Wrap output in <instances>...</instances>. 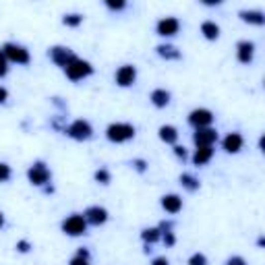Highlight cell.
<instances>
[{
  "label": "cell",
  "instance_id": "cell-10",
  "mask_svg": "<svg viewBox=\"0 0 265 265\" xmlns=\"http://www.w3.org/2000/svg\"><path fill=\"white\" fill-rule=\"evenodd\" d=\"M178 27H180V23L176 17H164L158 23V33L160 35H174V33H178Z\"/></svg>",
  "mask_w": 265,
  "mask_h": 265
},
{
  "label": "cell",
  "instance_id": "cell-32",
  "mask_svg": "<svg viewBox=\"0 0 265 265\" xmlns=\"http://www.w3.org/2000/svg\"><path fill=\"white\" fill-rule=\"evenodd\" d=\"M174 151H176V156H178V158H186V151H184V147H174Z\"/></svg>",
  "mask_w": 265,
  "mask_h": 265
},
{
  "label": "cell",
  "instance_id": "cell-11",
  "mask_svg": "<svg viewBox=\"0 0 265 265\" xmlns=\"http://www.w3.org/2000/svg\"><path fill=\"white\" fill-rule=\"evenodd\" d=\"M50 56H52V60L56 62L58 67H65V69H67L69 62H73L75 58H77V56H75V54L71 52L69 48H52V52H50Z\"/></svg>",
  "mask_w": 265,
  "mask_h": 265
},
{
  "label": "cell",
  "instance_id": "cell-23",
  "mask_svg": "<svg viewBox=\"0 0 265 265\" xmlns=\"http://www.w3.org/2000/svg\"><path fill=\"white\" fill-rule=\"evenodd\" d=\"M180 180H182V184L188 188V191H195V188L199 186V182L193 178L191 174H182V176H180Z\"/></svg>",
  "mask_w": 265,
  "mask_h": 265
},
{
  "label": "cell",
  "instance_id": "cell-8",
  "mask_svg": "<svg viewBox=\"0 0 265 265\" xmlns=\"http://www.w3.org/2000/svg\"><path fill=\"white\" fill-rule=\"evenodd\" d=\"M135 79H137V71H135L133 65H124V67H120V69L116 71V83H118L120 87L133 85Z\"/></svg>",
  "mask_w": 265,
  "mask_h": 265
},
{
  "label": "cell",
  "instance_id": "cell-24",
  "mask_svg": "<svg viewBox=\"0 0 265 265\" xmlns=\"http://www.w3.org/2000/svg\"><path fill=\"white\" fill-rule=\"evenodd\" d=\"M62 21H65V25H69V27H77V25H81L83 17L81 15H67Z\"/></svg>",
  "mask_w": 265,
  "mask_h": 265
},
{
  "label": "cell",
  "instance_id": "cell-6",
  "mask_svg": "<svg viewBox=\"0 0 265 265\" xmlns=\"http://www.w3.org/2000/svg\"><path fill=\"white\" fill-rule=\"evenodd\" d=\"M27 176H29L31 184H44V182H48V178H50V170L44 166L42 162H37V164H33V166L29 168Z\"/></svg>",
  "mask_w": 265,
  "mask_h": 265
},
{
  "label": "cell",
  "instance_id": "cell-13",
  "mask_svg": "<svg viewBox=\"0 0 265 265\" xmlns=\"http://www.w3.org/2000/svg\"><path fill=\"white\" fill-rule=\"evenodd\" d=\"M241 147H243V137L238 133H230L224 139V149L228 154H236V151H241Z\"/></svg>",
  "mask_w": 265,
  "mask_h": 265
},
{
  "label": "cell",
  "instance_id": "cell-25",
  "mask_svg": "<svg viewBox=\"0 0 265 265\" xmlns=\"http://www.w3.org/2000/svg\"><path fill=\"white\" fill-rule=\"evenodd\" d=\"M71 265H89L87 263V251H79L77 257L71 259Z\"/></svg>",
  "mask_w": 265,
  "mask_h": 265
},
{
  "label": "cell",
  "instance_id": "cell-17",
  "mask_svg": "<svg viewBox=\"0 0 265 265\" xmlns=\"http://www.w3.org/2000/svg\"><path fill=\"white\" fill-rule=\"evenodd\" d=\"M151 102H154V106H158V108H164L170 102V93L166 89H154L151 91Z\"/></svg>",
  "mask_w": 265,
  "mask_h": 265
},
{
  "label": "cell",
  "instance_id": "cell-7",
  "mask_svg": "<svg viewBox=\"0 0 265 265\" xmlns=\"http://www.w3.org/2000/svg\"><path fill=\"white\" fill-rule=\"evenodd\" d=\"M211 120H213V116H211V112L209 110H205V108H199V110H193L191 112V116H188V122L191 124H195L197 129H203V127H209L211 124Z\"/></svg>",
  "mask_w": 265,
  "mask_h": 265
},
{
  "label": "cell",
  "instance_id": "cell-36",
  "mask_svg": "<svg viewBox=\"0 0 265 265\" xmlns=\"http://www.w3.org/2000/svg\"><path fill=\"white\" fill-rule=\"evenodd\" d=\"M2 224H4V216H2V211H0V228H2Z\"/></svg>",
  "mask_w": 265,
  "mask_h": 265
},
{
  "label": "cell",
  "instance_id": "cell-31",
  "mask_svg": "<svg viewBox=\"0 0 265 265\" xmlns=\"http://www.w3.org/2000/svg\"><path fill=\"white\" fill-rule=\"evenodd\" d=\"M17 249L21 251V253H27V251H29V243H25V241H21V243L17 245Z\"/></svg>",
  "mask_w": 265,
  "mask_h": 265
},
{
  "label": "cell",
  "instance_id": "cell-34",
  "mask_svg": "<svg viewBox=\"0 0 265 265\" xmlns=\"http://www.w3.org/2000/svg\"><path fill=\"white\" fill-rule=\"evenodd\" d=\"M6 95H8L6 89H4V87H0V104H4V102H6Z\"/></svg>",
  "mask_w": 265,
  "mask_h": 265
},
{
  "label": "cell",
  "instance_id": "cell-30",
  "mask_svg": "<svg viewBox=\"0 0 265 265\" xmlns=\"http://www.w3.org/2000/svg\"><path fill=\"white\" fill-rule=\"evenodd\" d=\"M106 6L112 8V10H120V8H124V2H112V0H108Z\"/></svg>",
  "mask_w": 265,
  "mask_h": 265
},
{
  "label": "cell",
  "instance_id": "cell-3",
  "mask_svg": "<svg viewBox=\"0 0 265 265\" xmlns=\"http://www.w3.org/2000/svg\"><path fill=\"white\" fill-rule=\"evenodd\" d=\"M62 230H65V234H69V236H81L87 230V222L83 216H77V213H75V216H71L62 222Z\"/></svg>",
  "mask_w": 265,
  "mask_h": 265
},
{
  "label": "cell",
  "instance_id": "cell-27",
  "mask_svg": "<svg viewBox=\"0 0 265 265\" xmlns=\"http://www.w3.org/2000/svg\"><path fill=\"white\" fill-rule=\"evenodd\" d=\"M188 265H207V259H205V255L195 253L191 259H188Z\"/></svg>",
  "mask_w": 265,
  "mask_h": 265
},
{
  "label": "cell",
  "instance_id": "cell-20",
  "mask_svg": "<svg viewBox=\"0 0 265 265\" xmlns=\"http://www.w3.org/2000/svg\"><path fill=\"white\" fill-rule=\"evenodd\" d=\"M160 139L164 143H174L176 139H178V133H176V129L174 127H160Z\"/></svg>",
  "mask_w": 265,
  "mask_h": 265
},
{
  "label": "cell",
  "instance_id": "cell-28",
  "mask_svg": "<svg viewBox=\"0 0 265 265\" xmlns=\"http://www.w3.org/2000/svg\"><path fill=\"white\" fill-rule=\"evenodd\" d=\"M8 60H6V56H4V52L2 50H0V77H4L6 75V71H8Z\"/></svg>",
  "mask_w": 265,
  "mask_h": 265
},
{
  "label": "cell",
  "instance_id": "cell-9",
  "mask_svg": "<svg viewBox=\"0 0 265 265\" xmlns=\"http://www.w3.org/2000/svg\"><path fill=\"white\" fill-rule=\"evenodd\" d=\"M218 139V133L209 129V127H203V129H197L195 133V143L197 147H211V143Z\"/></svg>",
  "mask_w": 265,
  "mask_h": 265
},
{
  "label": "cell",
  "instance_id": "cell-21",
  "mask_svg": "<svg viewBox=\"0 0 265 265\" xmlns=\"http://www.w3.org/2000/svg\"><path fill=\"white\" fill-rule=\"evenodd\" d=\"M158 54L164 56V58H180V52L174 46H160L158 48Z\"/></svg>",
  "mask_w": 265,
  "mask_h": 265
},
{
  "label": "cell",
  "instance_id": "cell-2",
  "mask_svg": "<svg viewBox=\"0 0 265 265\" xmlns=\"http://www.w3.org/2000/svg\"><path fill=\"white\" fill-rule=\"evenodd\" d=\"M65 71H67V77H69L71 81H81V79L89 77V75L93 73V69H91L89 62H87V60H81V58H75L73 62H69Z\"/></svg>",
  "mask_w": 265,
  "mask_h": 265
},
{
  "label": "cell",
  "instance_id": "cell-33",
  "mask_svg": "<svg viewBox=\"0 0 265 265\" xmlns=\"http://www.w3.org/2000/svg\"><path fill=\"white\" fill-rule=\"evenodd\" d=\"M228 265H245V261H243L241 257H232V259L228 261Z\"/></svg>",
  "mask_w": 265,
  "mask_h": 265
},
{
  "label": "cell",
  "instance_id": "cell-18",
  "mask_svg": "<svg viewBox=\"0 0 265 265\" xmlns=\"http://www.w3.org/2000/svg\"><path fill=\"white\" fill-rule=\"evenodd\" d=\"M241 17H243V21H247V23H255V25H263V21H265V17H263V12H261V10H243V12H241Z\"/></svg>",
  "mask_w": 265,
  "mask_h": 265
},
{
  "label": "cell",
  "instance_id": "cell-14",
  "mask_svg": "<svg viewBox=\"0 0 265 265\" xmlns=\"http://www.w3.org/2000/svg\"><path fill=\"white\" fill-rule=\"evenodd\" d=\"M162 207L166 211H170V213H178L180 207H182V199L178 195H166L162 199Z\"/></svg>",
  "mask_w": 265,
  "mask_h": 265
},
{
  "label": "cell",
  "instance_id": "cell-22",
  "mask_svg": "<svg viewBox=\"0 0 265 265\" xmlns=\"http://www.w3.org/2000/svg\"><path fill=\"white\" fill-rule=\"evenodd\" d=\"M143 241H147V243H156L158 238H160V230L158 228H147V230H143Z\"/></svg>",
  "mask_w": 265,
  "mask_h": 265
},
{
  "label": "cell",
  "instance_id": "cell-4",
  "mask_svg": "<svg viewBox=\"0 0 265 265\" xmlns=\"http://www.w3.org/2000/svg\"><path fill=\"white\" fill-rule=\"evenodd\" d=\"M2 52L6 56V60H12L17 65H27L29 62V52L25 50L23 46H17V44H6L2 48Z\"/></svg>",
  "mask_w": 265,
  "mask_h": 265
},
{
  "label": "cell",
  "instance_id": "cell-35",
  "mask_svg": "<svg viewBox=\"0 0 265 265\" xmlns=\"http://www.w3.org/2000/svg\"><path fill=\"white\" fill-rule=\"evenodd\" d=\"M154 265H168V259H166V257H158V259L154 261Z\"/></svg>",
  "mask_w": 265,
  "mask_h": 265
},
{
  "label": "cell",
  "instance_id": "cell-19",
  "mask_svg": "<svg viewBox=\"0 0 265 265\" xmlns=\"http://www.w3.org/2000/svg\"><path fill=\"white\" fill-rule=\"evenodd\" d=\"M201 33H203L207 40H216V37L220 35V27L213 21H205L203 25H201Z\"/></svg>",
  "mask_w": 265,
  "mask_h": 265
},
{
  "label": "cell",
  "instance_id": "cell-26",
  "mask_svg": "<svg viewBox=\"0 0 265 265\" xmlns=\"http://www.w3.org/2000/svg\"><path fill=\"white\" fill-rule=\"evenodd\" d=\"M95 180H97V182H102V184H108V182H110V174H108V170H104V168H102V170H97V172H95Z\"/></svg>",
  "mask_w": 265,
  "mask_h": 265
},
{
  "label": "cell",
  "instance_id": "cell-16",
  "mask_svg": "<svg viewBox=\"0 0 265 265\" xmlns=\"http://www.w3.org/2000/svg\"><path fill=\"white\" fill-rule=\"evenodd\" d=\"M213 156V149L211 147H197L195 156H193V162L197 164V166H203V164H207Z\"/></svg>",
  "mask_w": 265,
  "mask_h": 265
},
{
  "label": "cell",
  "instance_id": "cell-15",
  "mask_svg": "<svg viewBox=\"0 0 265 265\" xmlns=\"http://www.w3.org/2000/svg\"><path fill=\"white\" fill-rule=\"evenodd\" d=\"M253 52H255V44L253 42H241V44H238V60L245 62V65L253 60Z\"/></svg>",
  "mask_w": 265,
  "mask_h": 265
},
{
  "label": "cell",
  "instance_id": "cell-5",
  "mask_svg": "<svg viewBox=\"0 0 265 265\" xmlns=\"http://www.w3.org/2000/svg\"><path fill=\"white\" fill-rule=\"evenodd\" d=\"M73 139H79V141H83V139H89L91 137V124L87 120H75L69 131H67Z\"/></svg>",
  "mask_w": 265,
  "mask_h": 265
},
{
  "label": "cell",
  "instance_id": "cell-1",
  "mask_svg": "<svg viewBox=\"0 0 265 265\" xmlns=\"http://www.w3.org/2000/svg\"><path fill=\"white\" fill-rule=\"evenodd\" d=\"M106 137L110 139V141H114V143L129 141V139L135 137V127H131V124H127V122H114V124H110V127H108Z\"/></svg>",
  "mask_w": 265,
  "mask_h": 265
},
{
  "label": "cell",
  "instance_id": "cell-12",
  "mask_svg": "<svg viewBox=\"0 0 265 265\" xmlns=\"http://www.w3.org/2000/svg\"><path fill=\"white\" fill-rule=\"evenodd\" d=\"M85 222L87 224H93V226H99V224H104L108 220V211L104 207H89L85 211Z\"/></svg>",
  "mask_w": 265,
  "mask_h": 265
},
{
  "label": "cell",
  "instance_id": "cell-29",
  "mask_svg": "<svg viewBox=\"0 0 265 265\" xmlns=\"http://www.w3.org/2000/svg\"><path fill=\"white\" fill-rule=\"evenodd\" d=\"M10 178V168L6 166V164H0V182H4Z\"/></svg>",
  "mask_w": 265,
  "mask_h": 265
}]
</instances>
